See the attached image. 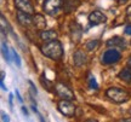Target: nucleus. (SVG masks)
Masks as SVG:
<instances>
[{"label": "nucleus", "instance_id": "18", "mask_svg": "<svg viewBox=\"0 0 131 122\" xmlns=\"http://www.w3.org/2000/svg\"><path fill=\"white\" fill-rule=\"evenodd\" d=\"M89 86H90V88H92V89H98V85L96 82L95 76L89 75Z\"/></svg>", "mask_w": 131, "mask_h": 122}, {"label": "nucleus", "instance_id": "1", "mask_svg": "<svg viewBox=\"0 0 131 122\" xmlns=\"http://www.w3.org/2000/svg\"><path fill=\"white\" fill-rule=\"evenodd\" d=\"M41 53L45 57L53 59V61H60L63 57V47L62 44L58 40H51V41H46L45 45L41 46Z\"/></svg>", "mask_w": 131, "mask_h": 122}, {"label": "nucleus", "instance_id": "7", "mask_svg": "<svg viewBox=\"0 0 131 122\" xmlns=\"http://www.w3.org/2000/svg\"><path fill=\"white\" fill-rule=\"evenodd\" d=\"M107 21V17L101 12V11H92L89 15V22L91 25H98V24H102Z\"/></svg>", "mask_w": 131, "mask_h": 122}, {"label": "nucleus", "instance_id": "8", "mask_svg": "<svg viewBox=\"0 0 131 122\" xmlns=\"http://www.w3.org/2000/svg\"><path fill=\"white\" fill-rule=\"evenodd\" d=\"M15 5L19 11H23L27 13H34V6L29 0H15Z\"/></svg>", "mask_w": 131, "mask_h": 122}, {"label": "nucleus", "instance_id": "29", "mask_svg": "<svg viewBox=\"0 0 131 122\" xmlns=\"http://www.w3.org/2000/svg\"><path fill=\"white\" fill-rule=\"evenodd\" d=\"M130 114H131V109H130Z\"/></svg>", "mask_w": 131, "mask_h": 122}, {"label": "nucleus", "instance_id": "24", "mask_svg": "<svg viewBox=\"0 0 131 122\" xmlns=\"http://www.w3.org/2000/svg\"><path fill=\"white\" fill-rule=\"evenodd\" d=\"M12 100H14V94H10L9 96V102H10V106L12 108Z\"/></svg>", "mask_w": 131, "mask_h": 122}, {"label": "nucleus", "instance_id": "20", "mask_svg": "<svg viewBox=\"0 0 131 122\" xmlns=\"http://www.w3.org/2000/svg\"><path fill=\"white\" fill-rule=\"evenodd\" d=\"M1 121H10V117L9 115H6V114L4 113V111H1Z\"/></svg>", "mask_w": 131, "mask_h": 122}, {"label": "nucleus", "instance_id": "25", "mask_svg": "<svg viewBox=\"0 0 131 122\" xmlns=\"http://www.w3.org/2000/svg\"><path fill=\"white\" fill-rule=\"evenodd\" d=\"M22 113H23L26 116H28V115H29V114H28V110H27V108H26V106H22Z\"/></svg>", "mask_w": 131, "mask_h": 122}, {"label": "nucleus", "instance_id": "9", "mask_svg": "<svg viewBox=\"0 0 131 122\" xmlns=\"http://www.w3.org/2000/svg\"><path fill=\"white\" fill-rule=\"evenodd\" d=\"M17 19H18V23L23 27H30L32 24H34V21H33V17L30 16V13H27L23 11L17 12Z\"/></svg>", "mask_w": 131, "mask_h": 122}, {"label": "nucleus", "instance_id": "5", "mask_svg": "<svg viewBox=\"0 0 131 122\" xmlns=\"http://www.w3.org/2000/svg\"><path fill=\"white\" fill-rule=\"evenodd\" d=\"M120 58H122V53L113 47V48L107 50L103 53L102 63L103 64H113V63H117V62L120 61Z\"/></svg>", "mask_w": 131, "mask_h": 122}, {"label": "nucleus", "instance_id": "10", "mask_svg": "<svg viewBox=\"0 0 131 122\" xmlns=\"http://www.w3.org/2000/svg\"><path fill=\"white\" fill-rule=\"evenodd\" d=\"M33 21H34L35 28L39 29V30H44V29L46 28V19H45V17L42 15L37 13L33 17Z\"/></svg>", "mask_w": 131, "mask_h": 122}, {"label": "nucleus", "instance_id": "21", "mask_svg": "<svg viewBox=\"0 0 131 122\" xmlns=\"http://www.w3.org/2000/svg\"><path fill=\"white\" fill-rule=\"evenodd\" d=\"M28 84H29V86H30V88H32V91H33V94H35L37 96V89H35V87H34V84H33L32 81H28Z\"/></svg>", "mask_w": 131, "mask_h": 122}, {"label": "nucleus", "instance_id": "26", "mask_svg": "<svg viewBox=\"0 0 131 122\" xmlns=\"http://www.w3.org/2000/svg\"><path fill=\"white\" fill-rule=\"evenodd\" d=\"M126 13H127V16H131V5H130V6H127Z\"/></svg>", "mask_w": 131, "mask_h": 122}, {"label": "nucleus", "instance_id": "19", "mask_svg": "<svg viewBox=\"0 0 131 122\" xmlns=\"http://www.w3.org/2000/svg\"><path fill=\"white\" fill-rule=\"evenodd\" d=\"M11 55H12V58H14L15 63H16L18 66H21V59H19V56H18V53L16 52V50L11 48Z\"/></svg>", "mask_w": 131, "mask_h": 122}, {"label": "nucleus", "instance_id": "28", "mask_svg": "<svg viewBox=\"0 0 131 122\" xmlns=\"http://www.w3.org/2000/svg\"><path fill=\"white\" fill-rule=\"evenodd\" d=\"M125 1H127V0H119V3H120V4H124Z\"/></svg>", "mask_w": 131, "mask_h": 122}, {"label": "nucleus", "instance_id": "17", "mask_svg": "<svg viewBox=\"0 0 131 122\" xmlns=\"http://www.w3.org/2000/svg\"><path fill=\"white\" fill-rule=\"evenodd\" d=\"M97 46H98V40H90V41L86 44V50H88V51H94Z\"/></svg>", "mask_w": 131, "mask_h": 122}, {"label": "nucleus", "instance_id": "15", "mask_svg": "<svg viewBox=\"0 0 131 122\" xmlns=\"http://www.w3.org/2000/svg\"><path fill=\"white\" fill-rule=\"evenodd\" d=\"M118 77L123 81H126V82H130L131 81V66L130 68H124L119 74H118Z\"/></svg>", "mask_w": 131, "mask_h": 122}, {"label": "nucleus", "instance_id": "22", "mask_svg": "<svg viewBox=\"0 0 131 122\" xmlns=\"http://www.w3.org/2000/svg\"><path fill=\"white\" fill-rule=\"evenodd\" d=\"M16 97H17V100H18L19 103H23V99H22V97H21V94H19V92L16 89Z\"/></svg>", "mask_w": 131, "mask_h": 122}, {"label": "nucleus", "instance_id": "27", "mask_svg": "<svg viewBox=\"0 0 131 122\" xmlns=\"http://www.w3.org/2000/svg\"><path fill=\"white\" fill-rule=\"evenodd\" d=\"M127 65L129 66H131V57L129 58V61H127Z\"/></svg>", "mask_w": 131, "mask_h": 122}, {"label": "nucleus", "instance_id": "12", "mask_svg": "<svg viewBox=\"0 0 131 122\" xmlns=\"http://www.w3.org/2000/svg\"><path fill=\"white\" fill-rule=\"evenodd\" d=\"M73 62L77 66H80L86 63V55L83 51H77L73 55Z\"/></svg>", "mask_w": 131, "mask_h": 122}, {"label": "nucleus", "instance_id": "11", "mask_svg": "<svg viewBox=\"0 0 131 122\" xmlns=\"http://www.w3.org/2000/svg\"><path fill=\"white\" fill-rule=\"evenodd\" d=\"M70 33H72V39L73 41H79L81 38V27L78 23H73L70 25Z\"/></svg>", "mask_w": 131, "mask_h": 122}, {"label": "nucleus", "instance_id": "23", "mask_svg": "<svg viewBox=\"0 0 131 122\" xmlns=\"http://www.w3.org/2000/svg\"><path fill=\"white\" fill-rule=\"evenodd\" d=\"M124 33L126 34V35H131V24L127 25L126 28H125V32H124Z\"/></svg>", "mask_w": 131, "mask_h": 122}, {"label": "nucleus", "instance_id": "13", "mask_svg": "<svg viewBox=\"0 0 131 122\" xmlns=\"http://www.w3.org/2000/svg\"><path fill=\"white\" fill-rule=\"evenodd\" d=\"M40 38L44 41H51V40H55L57 39V32L53 30V29H50V30H42L40 33Z\"/></svg>", "mask_w": 131, "mask_h": 122}, {"label": "nucleus", "instance_id": "16", "mask_svg": "<svg viewBox=\"0 0 131 122\" xmlns=\"http://www.w3.org/2000/svg\"><path fill=\"white\" fill-rule=\"evenodd\" d=\"M9 51H10V50L7 48V45L3 41V44H1V52H3V56H4L5 61L7 62V63H10V62H11V57H10V55H9Z\"/></svg>", "mask_w": 131, "mask_h": 122}, {"label": "nucleus", "instance_id": "14", "mask_svg": "<svg viewBox=\"0 0 131 122\" xmlns=\"http://www.w3.org/2000/svg\"><path fill=\"white\" fill-rule=\"evenodd\" d=\"M107 45L108 46H113V47H125V41L124 39L119 38V36H114V38H111L109 40L107 41Z\"/></svg>", "mask_w": 131, "mask_h": 122}, {"label": "nucleus", "instance_id": "4", "mask_svg": "<svg viewBox=\"0 0 131 122\" xmlns=\"http://www.w3.org/2000/svg\"><path fill=\"white\" fill-rule=\"evenodd\" d=\"M57 108H58V111L64 115V116H68V117H72L75 114V106L74 104L70 103V100L68 99H62L57 103Z\"/></svg>", "mask_w": 131, "mask_h": 122}, {"label": "nucleus", "instance_id": "2", "mask_svg": "<svg viewBox=\"0 0 131 122\" xmlns=\"http://www.w3.org/2000/svg\"><path fill=\"white\" fill-rule=\"evenodd\" d=\"M106 96L111 100H113L114 103H118V104L125 103L130 98V94L127 93L126 91L119 88V87H111V88H108L106 91Z\"/></svg>", "mask_w": 131, "mask_h": 122}, {"label": "nucleus", "instance_id": "3", "mask_svg": "<svg viewBox=\"0 0 131 122\" xmlns=\"http://www.w3.org/2000/svg\"><path fill=\"white\" fill-rule=\"evenodd\" d=\"M64 4V0H45L42 9L50 16H56Z\"/></svg>", "mask_w": 131, "mask_h": 122}, {"label": "nucleus", "instance_id": "6", "mask_svg": "<svg viewBox=\"0 0 131 122\" xmlns=\"http://www.w3.org/2000/svg\"><path fill=\"white\" fill-rule=\"evenodd\" d=\"M56 93L63 99H68V100H72V99H74V93H73V91L68 87V86H66L64 84H57L56 87Z\"/></svg>", "mask_w": 131, "mask_h": 122}]
</instances>
